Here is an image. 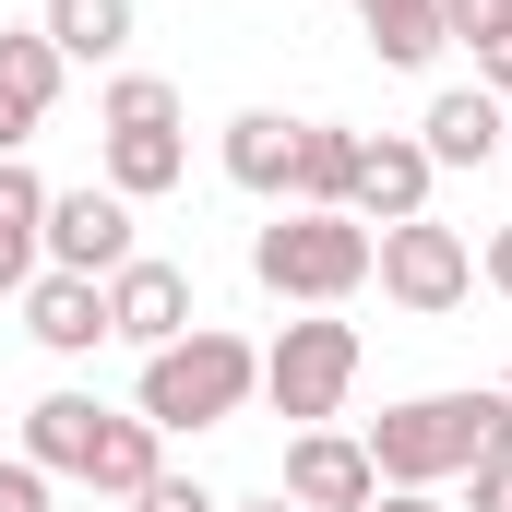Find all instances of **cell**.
<instances>
[{
	"mask_svg": "<svg viewBox=\"0 0 512 512\" xmlns=\"http://www.w3.org/2000/svg\"><path fill=\"white\" fill-rule=\"evenodd\" d=\"M370 274H382L393 310H417V322H441V310H465V286H477V251H465V227H441V215H405L370 239Z\"/></svg>",
	"mask_w": 512,
	"mask_h": 512,
	"instance_id": "277c9868",
	"label": "cell"
},
{
	"mask_svg": "<svg viewBox=\"0 0 512 512\" xmlns=\"http://www.w3.org/2000/svg\"><path fill=\"white\" fill-rule=\"evenodd\" d=\"M429 143L417 131H382V143H358V179H346V215L358 227H405V215H429Z\"/></svg>",
	"mask_w": 512,
	"mask_h": 512,
	"instance_id": "52a82bcc",
	"label": "cell"
},
{
	"mask_svg": "<svg viewBox=\"0 0 512 512\" xmlns=\"http://www.w3.org/2000/svg\"><path fill=\"white\" fill-rule=\"evenodd\" d=\"M60 72H72V60H60V48H48L36 24H0V108L48 120V108H60Z\"/></svg>",
	"mask_w": 512,
	"mask_h": 512,
	"instance_id": "ac0fdd59",
	"label": "cell"
},
{
	"mask_svg": "<svg viewBox=\"0 0 512 512\" xmlns=\"http://www.w3.org/2000/svg\"><path fill=\"white\" fill-rule=\"evenodd\" d=\"M179 167H191L179 120H167V131H108V191H120V203H155V191H179Z\"/></svg>",
	"mask_w": 512,
	"mask_h": 512,
	"instance_id": "e0dca14e",
	"label": "cell"
},
{
	"mask_svg": "<svg viewBox=\"0 0 512 512\" xmlns=\"http://www.w3.org/2000/svg\"><path fill=\"white\" fill-rule=\"evenodd\" d=\"M96 120H108V131H167V120H179V84H167V72H120Z\"/></svg>",
	"mask_w": 512,
	"mask_h": 512,
	"instance_id": "44dd1931",
	"label": "cell"
},
{
	"mask_svg": "<svg viewBox=\"0 0 512 512\" xmlns=\"http://www.w3.org/2000/svg\"><path fill=\"white\" fill-rule=\"evenodd\" d=\"M48 262V179L24 155H0V298H24Z\"/></svg>",
	"mask_w": 512,
	"mask_h": 512,
	"instance_id": "8fae6325",
	"label": "cell"
},
{
	"mask_svg": "<svg viewBox=\"0 0 512 512\" xmlns=\"http://www.w3.org/2000/svg\"><path fill=\"white\" fill-rule=\"evenodd\" d=\"M370 441H346V429H298L286 441V501L298 512H370Z\"/></svg>",
	"mask_w": 512,
	"mask_h": 512,
	"instance_id": "9c48e42d",
	"label": "cell"
},
{
	"mask_svg": "<svg viewBox=\"0 0 512 512\" xmlns=\"http://www.w3.org/2000/svg\"><path fill=\"white\" fill-rule=\"evenodd\" d=\"M0 512H60V501H48V465H24V453H0Z\"/></svg>",
	"mask_w": 512,
	"mask_h": 512,
	"instance_id": "603a6c76",
	"label": "cell"
},
{
	"mask_svg": "<svg viewBox=\"0 0 512 512\" xmlns=\"http://www.w3.org/2000/svg\"><path fill=\"white\" fill-rule=\"evenodd\" d=\"M131 262V203L120 191H48V274H120Z\"/></svg>",
	"mask_w": 512,
	"mask_h": 512,
	"instance_id": "8992f818",
	"label": "cell"
},
{
	"mask_svg": "<svg viewBox=\"0 0 512 512\" xmlns=\"http://www.w3.org/2000/svg\"><path fill=\"white\" fill-rule=\"evenodd\" d=\"M155 441H167L155 417H96V453H84V489H96V501H131V489H155V477H167V465H155Z\"/></svg>",
	"mask_w": 512,
	"mask_h": 512,
	"instance_id": "9a60e30c",
	"label": "cell"
},
{
	"mask_svg": "<svg viewBox=\"0 0 512 512\" xmlns=\"http://www.w3.org/2000/svg\"><path fill=\"white\" fill-rule=\"evenodd\" d=\"M512 24V0H441V48H489Z\"/></svg>",
	"mask_w": 512,
	"mask_h": 512,
	"instance_id": "7402d4cb",
	"label": "cell"
},
{
	"mask_svg": "<svg viewBox=\"0 0 512 512\" xmlns=\"http://www.w3.org/2000/svg\"><path fill=\"white\" fill-rule=\"evenodd\" d=\"M108 334H120V346H143V358H155V346H179V334H191V274L131 251L120 274H108Z\"/></svg>",
	"mask_w": 512,
	"mask_h": 512,
	"instance_id": "ba28073f",
	"label": "cell"
},
{
	"mask_svg": "<svg viewBox=\"0 0 512 512\" xmlns=\"http://www.w3.org/2000/svg\"><path fill=\"white\" fill-rule=\"evenodd\" d=\"M477 453H512V393H405L370 417V477L382 489H441V477H465Z\"/></svg>",
	"mask_w": 512,
	"mask_h": 512,
	"instance_id": "6da1fadb",
	"label": "cell"
},
{
	"mask_svg": "<svg viewBox=\"0 0 512 512\" xmlns=\"http://www.w3.org/2000/svg\"><path fill=\"white\" fill-rule=\"evenodd\" d=\"M489 286H501V298H512V227H501V239H489Z\"/></svg>",
	"mask_w": 512,
	"mask_h": 512,
	"instance_id": "83f0119b",
	"label": "cell"
},
{
	"mask_svg": "<svg viewBox=\"0 0 512 512\" xmlns=\"http://www.w3.org/2000/svg\"><path fill=\"white\" fill-rule=\"evenodd\" d=\"M358 24H370V48H382L393 72L441 60V0H358Z\"/></svg>",
	"mask_w": 512,
	"mask_h": 512,
	"instance_id": "ffe728a7",
	"label": "cell"
},
{
	"mask_svg": "<svg viewBox=\"0 0 512 512\" xmlns=\"http://www.w3.org/2000/svg\"><path fill=\"white\" fill-rule=\"evenodd\" d=\"M131 512H227L203 477H155V489H131Z\"/></svg>",
	"mask_w": 512,
	"mask_h": 512,
	"instance_id": "cb8c5ba5",
	"label": "cell"
},
{
	"mask_svg": "<svg viewBox=\"0 0 512 512\" xmlns=\"http://www.w3.org/2000/svg\"><path fill=\"white\" fill-rule=\"evenodd\" d=\"M286 167H298V120L286 108H239L227 120V179L239 191H286Z\"/></svg>",
	"mask_w": 512,
	"mask_h": 512,
	"instance_id": "2e32d148",
	"label": "cell"
},
{
	"mask_svg": "<svg viewBox=\"0 0 512 512\" xmlns=\"http://www.w3.org/2000/svg\"><path fill=\"white\" fill-rule=\"evenodd\" d=\"M227 512H298V501H286V489H274V501H227Z\"/></svg>",
	"mask_w": 512,
	"mask_h": 512,
	"instance_id": "f546056e",
	"label": "cell"
},
{
	"mask_svg": "<svg viewBox=\"0 0 512 512\" xmlns=\"http://www.w3.org/2000/svg\"><path fill=\"white\" fill-rule=\"evenodd\" d=\"M84 512H96V501H84Z\"/></svg>",
	"mask_w": 512,
	"mask_h": 512,
	"instance_id": "1f68e13d",
	"label": "cell"
},
{
	"mask_svg": "<svg viewBox=\"0 0 512 512\" xmlns=\"http://www.w3.org/2000/svg\"><path fill=\"white\" fill-rule=\"evenodd\" d=\"M477 84H489V96H501V108H512V24H501V36H489V48H477Z\"/></svg>",
	"mask_w": 512,
	"mask_h": 512,
	"instance_id": "484cf974",
	"label": "cell"
},
{
	"mask_svg": "<svg viewBox=\"0 0 512 512\" xmlns=\"http://www.w3.org/2000/svg\"><path fill=\"white\" fill-rule=\"evenodd\" d=\"M501 155H512V108H501Z\"/></svg>",
	"mask_w": 512,
	"mask_h": 512,
	"instance_id": "4dcf8cb0",
	"label": "cell"
},
{
	"mask_svg": "<svg viewBox=\"0 0 512 512\" xmlns=\"http://www.w3.org/2000/svg\"><path fill=\"white\" fill-rule=\"evenodd\" d=\"M358 382V322H286L274 346H262V393H274V417H298V429H322L334 405Z\"/></svg>",
	"mask_w": 512,
	"mask_h": 512,
	"instance_id": "5b68a950",
	"label": "cell"
},
{
	"mask_svg": "<svg viewBox=\"0 0 512 512\" xmlns=\"http://www.w3.org/2000/svg\"><path fill=\"white\" fill-rule=\"evenodd\" d=\"M251 274L274 286V298H298V310H334V298H358L370 286V227L358 215H274L251 239Z\"/></svg>",
	"mask_w": 512,
	"mask_h": 512,
	"instance_id": "3957f363",
	"label": "cell"
},
{
	"mask_svg": "<svg viewBox=\"0 0 512 512\" xmlns=\"http://www.w3.org/2000/svg\"><path fill=\"white\" fill-rule=\"evenodd\" d=\"M36 36H48L60 60H120L131 48V0H48Z\"/></svg>",
	"mask_w": 512,
	"mask_h": 512,
	"instance_id": "d6986e66",
	"label": "cell"
},
{
	"mask_svg": "<svg viewBox=\"0 0 512 512\" xmlns=\"http://www.w3.org/2000/svg\"><path fill=\"white\" fill-rule=\"evenodd\" d=\"M465 477H477V512H512V453H477Z\"/></svg>",
	"mask_w": 512,
	"mask_h": 512,
	"instance_id": "d4e9b609",
	"label": "cell"
},
{
	"mask_svg": "<svg viewBox=\"0 0 512 512\" xmlns=\"http://www.w3.org/2000/svg\"><path fill=\"white\" fill-rule=\"evenodd\" d=\"M501 393H512V382H501Z\"/></svg>",
	"mask_w": 512,
	"mask_h": 512,
	"instance_id": "d6a6232c",
	"label": "cell"
},
{
	"mask_svg": "<svg viewBox=\"0 0 512 512\" xmlns=\"http://www.w3.org/2000/svg\"><path fill=\"white\" fill-rule=\"evenodd\" d=\"M251 393H262V358L239 346V334L191 322L179 346H155V358H143V405H131V417H155V429H227Z\"/></svg>",
	"mask_w": 512,
	"mask_h": 512,
	"instance_id": "7a4b0ae2",
	"label": "cell"
},
{
	"mask_svg": "<svg viewBox=\"0 0 512 512\" xmlns=\"http://www.w3.org/2000/svg\"><path fill=\"white\" fill-rule=\"evenodd\" d=\"M24 334H36L48 358H96V346H108V286H96V274H36V286H24Z\"/></svg>",
	"mask_w": 512,
	"mask_h": 512,
	"instance_id": "30bf717a",
	"label": "cell"
},
{
	"mask_svg": "<svg viewBox=\"0 0 512 512\" xmlns=\"http://www.w3.org/2000/svg\"><path fill=\"white\" fill-rule=\"evenodd\" d=\"M417 143H429V167H489V155H501V96H489V84H453V96H429Z\"/></svg>",
	"mask_w": 512,
	"mask_h": 512,
	"instance_id": "7c38bea8",
	"label": "cell"
},
{
	"mask_svg": "<svg viewBox=\"0 0 512 512\" xmlns=\"http://www.w3.org/2000/svg\"><path fill=\"white\" fill-rule=\"evenodd\" d=\"M346 179H358V131H346V120H298L286 203H298V215H346Z\"/></svg>",
	"mask_w": 512,
	"mask_h": 512,
	"instance_id": "4fadbf2b",
	"label": "cell"
},
{
	"mask_svg": "<svg viewBox=\"0 0 512 512\" xmlns=\"http://www.w3.org/2000/svg\"><path fill=\"white\" fill-rule=\"evenodd\" d=\"M96 393H36L24 405V465H48V477H84V453H96Z\"/></svg>",
	"mask_w": 512,
	"mask_h": 512,
	"instance_id": "5bb4252c",
	"label": "cell"
},
{
	"mask_svg": "<svg viewBox=\"0 0 512 512\" xmlns=\"http://www.w3.org/2000/svg\"><path fill=\"white\" fill-rule=\"evenodd\" d=\"M370 512H441V489H370Z\"/></svg>",
	"mask_w": 512,
	"mask_h": 512,
	"instance_id": "4316f807",
	"label": "cell"
},
{
	"mask_svg": "<svg viewBox=\"0 0 512 512\" xmlns=\"http://www.w3.org/2000/svg\"><path fill=\"white\" fill-rule=\"evenodd\" d=\"M24 131H36V120H24V108H0V155H24Z\"/></svg>",
	"mask_w": 512,
	"mask_h": 512,
	"instance_id": "f1b7e54d",
	"label": "cell"
}]
</instances>
